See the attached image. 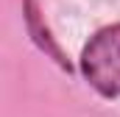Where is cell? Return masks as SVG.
<instances>
[{"instance_id": "obj_1", "label": "cell", "mask_w": 120, "mask_h": 117, "mask_svg": "<svg viewBox=\"0 0 120 117\" xmlns=\"http://www.w3.org/2000/svg\"><path fill=\"white\" fill-rule=\"evenodd\" d=\"M78 67L101 98H120V22L92 33L81 50Z\"/></svg>"}, {"instance_id": "obj_2", "label": "cell", "mask_w": 120, "mask_h": 117, "mask_svg": "<svg viewBox=\"0 0 120 117\" xmlns=\"http://www.w3.org/2000/svg\"><path fill=\"white\" fill-rule=\"evenodd\" d=\"M22 17H25V28H28L31 39H34V45L39 48V50H45L48 56L53 58L56 64H59L61 70H67V73H73V64L64 58L61 53V48L53 42V36H50V31L45 25V20L39 17V8H36V0H25L22 3Z\"/></svg>"}]
</instances>
